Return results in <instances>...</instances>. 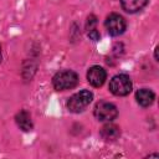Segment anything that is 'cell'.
Here are the masks:
<instances>
[{"label":"cell","mask_w":159,"mask_h":159,"mask_svg":"<svg viewBox=\"0 0 159 159\" xmlns=\"http://www.w3.org/2000/svg\"><path fill=\"white\" fill-rule=\"evenodd\" d=\"M94 117L101 122H112L118 116V109L113 103L101 101L96 104L93 111Z\"/></svg>","instance_id":"obj_4"},{"label":"cell","mask_w":159,"mask_h":159,"mask_svg":"<svg viewBox=\"0 0 159 159\" xmlns=\"http://www.w3.org/2000/svg\"><path fill=\"white\" fill-rule=\"evenodd\" d=\"M106 78H107V72L101 66L94 65V66L89 67L87 71V81L93 87L103 86V83L106 82Z\"/></svg>","instance_id":"obj_6"},{"label":"cell","mask_w":159,"mask_h":159,"mask_svg":"<svg viewBox=\"0 0 159 159\" xmlns=\"http://www.w3.org/2000/svg\"><path fill=\"white\" fill-rule=\"evenodd\" d=\"M135 99L140 107H149L153 104V102L155 99V94L152 89L142 88L135 92Z\"/></svg>","instance_id":"obj_7"},{"label":"cell","mask_w":159,"mask_h":159,"mask_svg":"<svg viewBox=\"0 0 159 159\" xmlns=\"http://www.w3.org/2000/svg\"><path fill=\"white\" fill-rule=\"evenodd\" d=\"M1 57H2V55H1V46H0V62H1Z\"/></svg>","instance_id":"obj_12"},{"label":"cell","mask_w":159,"mask_h":159,"mask_svg":"<svg viewBox=\"0 0 159 159\" xmlns=\"http://www.w3.org/2000/svg\"><path fill=\"white\" fill-rule=\"evenodd\" d=\"M78 83V76L75 71L65 70L57 72L52 77V86L56 91H66L75 88Z\"/></svg>","instance_id":"obj_1"},{"label":"cell","mask_w":159,"mask_h":159,"mask_svg":"<svg viewBox=\"0 0 159 159\" xmlns=\"http://www.w3.org/2000/svg\"><path fill=\"white\" fill-rule=\"evenodd\" d=\"M86 31H87V35L91 40L93 41H98L101 35L99 32L97 31V17L94 15H89L88 19H87V22H86Z\"/></svg>","instance_id":"obj_11"},{"label":"cell","mask_w":159,"mask_h":159,"mask_svg":"<svg viewBox=\"0 0 159 159\" xmlns=\"http://www.w3.org/2000/svg\"><path fill=\"white\" fill-rule=\"evenodd\" d=\"M122 9L125 12L135 14L144 9V6L148 4V0H119Z\"/></svg>","instance_id":"obj_10"},{"label":"cell","mask_w":159,"mask_h":159,"mask_svg":"<svg viewBox=\"0 0 159 159\" xmlns=\"http://www.w3.org/2000/svg\"><path fill=\"white\" fill-rule=\"evenodd\" d=\"M92 99H93V93L88 89H82L68 98L67 109L72 113H80L87 108V106L92 102Z\"/></svg>","instance_id":"obj_2"},{"label":"cell","mask_w":159,"mask_h":159,"mask_svg":"<svg viewBox=\"0 0 159 159\" xmlns=\"http://www.w3.org/2000/svg\"><path fill=\"white\" fill-rule=\"evenodd\" d=\"M15 120H16V124L20 129H22L24 132H30L34 128V124H32V119H31V116L27 111H20L16 117H15Z\"/></svg>","instance_id":"obj_9"},{"label":"cell","mask_w":159,"mask_h":159,"mask_svg":"<svg viewBox=\"0 0 159 159\" xmlns=\"http://www.w3.org/2000/svg\"><path fill=\"white\" fill-rule=\"evenodd\" d=\"M104 26H106V30L108 31V34L111 36H119L125 31L127 24H125V20L122 15L111 14L106 17Z\"/></svg>","instance_id":"obj_5"},{"label":"cell","mask_w":159,"mask_h":159,"mask_svg":"<svg viewBox=\"0 0 159 159\" xmlns=\"http://www.w3.org/2000/svg\"><path fill=\"white\" fill-rule=\"evenodd\" d=\"M99 134H101V137H102L104 140L113 142V140H116V139L119 138V135H120V128H119L118 125L112 124V123L108 122L107 124H104V125L101 128Z\"/></svg>","instance_id":"obj_8"},{"label":"cell","mask_w":159,"mask_h":159,"mask_svg":"<svg viewBox=\"0 0 159 159\" xmlns=\"http://www.w3.org/2000/svg\"><path fill=\"white\" fill-rule=\"evenodd\" d=\"M132 87H133V84H132L129 76H127L124 73L116 75L109 81V91L114 96H119V97L127 96L130 93Z\"/></svg>","instance_id":"obj_3"}]
</instances>
